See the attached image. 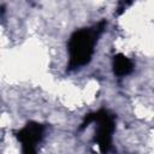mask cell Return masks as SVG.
<instances>
[{
	"instance_id": "7a4b0ae2",
	"label": "cell",
	"mask_w": 154,
	"mask_h": 154,
	"mask_svg": "<svg viewBox=\"0 0 154 154\" xmlns=\"http://www.w3.org/2000/svg\"><path fill=\"white\" fill-rule=\"evenodd\" d=\"M90 123H96V131L94 141L102 153H107L112 146V135L114 132V116H112L106 109H99L96 112L89 113L84 117L81 129L88 126Z\"/></svg>"
},
{
	"instance_id": "6da1fadb",
	"label": "cell",
	"mask_w": 154,
	"mask_h": 154,
	"mask_svg": "<svg viewBox=\"0 0 154 154\" xmlns=\"http://www.w3.org/2000/svg\"><path fill=\"white\" fill-rule=\"evenodd\" d=\"M106 26V22L102 20L93 28H83L76 30L69 40V70H75L84 66L91 60L95 45L101 32Z\"/></svg>"
},
{
	"instance_id": "3957f363",
	"label": "cell",
	"mask_w": 154,
	"mask_h": 154,
	"mask_svg": "<svg viewBox=\"0 0 154 154\" xmlns=\"http://www.w3.org/2000/svg\"><path fill=\"white\" fill-rule=\"evenodd\" d=\"M45 126L37 122H29L24 128L16 131V137L20 142L23 154H36V146L42 140Z\"/></svg>"
},
{
	"instance_id": "277c9868",
	"label": "cell",
	"mask_w": 154,
	"mask_h": 154,
	"mask_svg": "<svg viewBox=\"0 0 154 154\" xmlns=\"http://www.w3.org/2000/svg\"><path fill=\"white\" fill-rule=\"evenodd\" d=\"M134 71L132 61L124 54L118 53L113 57V72L118 77H124Z\"/></svg>"
}]
</instances>
